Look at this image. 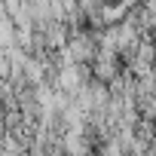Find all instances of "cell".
Returning <instances> with one entry per match:
<instances>
[{
	"mask_svg": "<svg viewBox=\"0 0 156 156\" xmlns=\"http://www.w3.org/2000/svg\"><path fill=\"white\" fill-rule=\"evenodd\" d=\"M95 55H98V43H95L92 34H73V40H70V58H73V64H86Z\"/></svg>",
	"mask_w": 156,
	"mask_h": 156,
	"instance_id": "1",
	"label": "cell"
}]
</instances>
